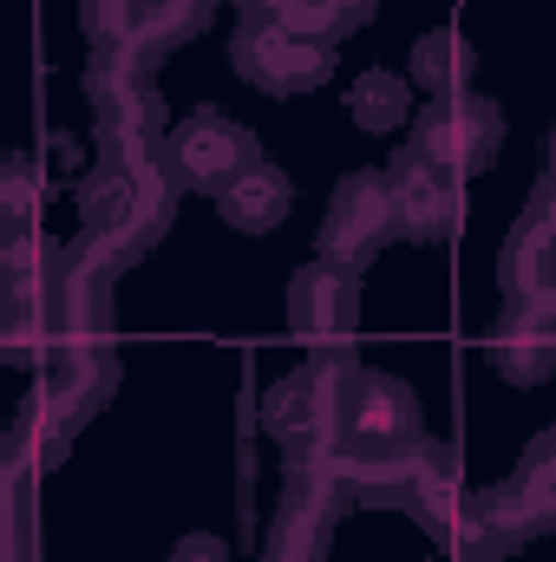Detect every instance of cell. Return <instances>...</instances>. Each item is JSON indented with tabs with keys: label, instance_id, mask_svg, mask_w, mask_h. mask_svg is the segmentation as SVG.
Masks as SVG:
<instances>
[{
	"label": "cell",
	"instance_id": "6da1fadb",
	"mask_svg": "<svg viewBox=\"0 0 556 562\" xmlns=\"http://www.w3.org/2000/svg\"><path fill=\"white\" fill-rule=\"evenodd\" d=\"M177 183L164 170V150H144V157H99L86 177H79V249H66V269L79 276H119L125 262H138L144 249L170 229V210H177Z\"/></svg>",
	"mask_w": 556,
	"mask_h": 562
},
{
	"label": "cell",
	"instance_id": "7a4b0ae2",
	"mask_svg": "<svg viewBox=\"0 0 556 562\" xmlns=\"http://www.w3.org/2000/svg\"><path fill=\"white\" fill-rule=\"evenodd\" d=\"M413 438H425V413H419V393L400 373L354 367L341 380V400H334V451H347V458H400Z\"/></svg>",
	"mask_w": 556,
	"mask_h": 562
},
{
	"label": "cell",
	"instance_id": "3957f363",
	"mask_svg": "<svg viewBox=\"0 0 556 562\" xmlns=\"http://www.w3.org/2000/svg\"><path fill=\"white\" fill-rule=\"evenodd\" d=\"M407 150L425 157L432 170H445L452 183H465V177H478V170L498 164V150H504V112L485 92L425 99L407 119Z\"/></svg>",
	"mask_w": 556,
	"mask_h": 562
},
{
	"label": "cell",
	"instance_id": "277c9868",
	"mask_svg": "<svg viewBox=\"0 0 556 562\" xmlns=\"http://www.w3.org/2000/svg\"><path fill=\"white\" fill-rule=\"evenodd\" d=\"M230 66H236L256 92H269V99H294V92L327 86V72H334V46L288 33V26L269 20L263 7H243L236 26H230Z\"/></svg>",
	"mask_w": 556,
	"mask_h": 562
},
{
	"label": "cell",
	"instance_id": "5b68a950",
	"mask_svg": "<svg viewBox=\"0 0 556 562\" xmlns=\"http://www.w3.org/2000/svg\"><path fill=\"white\" fill-rule=\"evenodd\" d=\"M263 157L256 132L243 119H230L223 105H197L184 119L164 125V170L177 190H197V196H216L230 177H243L249 164Z\"/></svg>",
	"mask_w": 556,
	"mask_h": 562
},
{
	"label": "cell",
	"instance_id": "8992f818",
	"mask_svg": "<svg viewBox=\"0 0 556 562\" xmlns=\"http://www.w3.org/2000/svg\"><path fill=\"white\" fill-rule=\"evenodd\" d=\"M288 327L308 340L314 360H341L354 367V334H360V276L334 269V262H301L288 276Z\"/></svg>",
	"mask_w": 556,
	"mask_h": 562
},
{
	"label": "cell",
	"instance_id": "52a82bcc",
	"mask_svg": "<svg viewBox=\"0 0 556 562\" xmlns=\"http://www.w3.org/2000/svg\"><path fill=\"white\" fill-rule=\"evenodd\" d=\"M393 236H400V229H393L387 177H380L374 164L347 170V177L334 183V196H327V216H321V262H334V269L360 276V269H367Z\"/></svg>",
	"mask_w": 556,
	"mask_h": 562
},
{
	"label": "cell",
	"instance_id": "ba28073f",
	"mask_svg": "<svg viewBox=\"0 0 556 562\" xmlns=\"http://www.w3.org/2000/svg\"><path fill=\"white\" fill-rule=\"evenodd\" d=\"M354 367H360V360H354ZM354 367L308 353L294 373H281L276 386H269V400H263V431L276 438L288 458L334 445V400H341V380H347Z\"/></svg>",
	"mask_w": 556,
	"mask_h": 562
},
{
	"label": "cell",
	"instance_id": "9c48e42d",
	"mask_svg": "<svg viewBox=\"0 0 556 562\" xmlns=\"http://www.w3.org/2000/svg\"><path fill=\"white\" fill-rule=\"evenodd\" d=\"M380 177H387V196H393V229H400L407 243H445V236H458L465 196H458V183H452L445 170H432L425 157H413V150L400 144Z\"/></svg>",
	"mask_w": 556,
	"mask_h": 562
},
{
	"label": "cell",
	"instance_id": "30bf717a",
	"mask_svg": "<svg viewBox=\"0 0 556 562\" xmlns=\"http://www.w3.org/2000/svg\"><path fill=\"white\" fill-rule=\"evenodd\" d=\"M478 504H485V517H491L518 550L537 543L556 524V431H544V438L524 451V464H518L504 484L478 491Z\"/></svg>",
	"mask_w": 556,
	"mask_h": 562
},
{
	"label": "cell",
	"instance_id": "8fae6325",
	"mask_svg": "<svg viewBox=\"0 0 556 562\" xmlns=\"http://www.w3.org/2000/svg\"><path fill=\"white\" fill-rule=\"evenodd\" d=\"M498 281H504V301H544V294H556V190H551V177L531 190L518 229L504 236Z\"/></svg>",
	"mask_w": 556,
	"mask_h": 562
},
{
	"label": "cell",
	"instance_id": "7c38bea8",
	"mask_svg": "<svg viewBox=\"0 0 556 562\" xmlns=\"http://www.w3.org/2000/svg\"><path fill=\"white\" fill-rule=\"evenodd\" d=\"M112 327V321H105ZM105 327H86V334H73L53 360H46V400L66 413V419H92L105 400H112V386H119V353H112V340H105Z\"/></svg>",
	"mask_w": 556,
	"mask_h": 562
},
{
	"label": "cell",
	"instance_id": "4fadbf2b",
	"mask_svg": "<svg viewBox=\"0 0 556 562\" xmlns=\"http://www.w3.org/2000/svg\"><path fill=\"white\" fill-rule=\"evenodd\" d=\"M491 367L504 386H544L556 373V294L544 301H504V321L491 327Z\"/></svg>",
	"mask_w": 556,
	"mask_h": 562
},
{
	"label": "cell",
	"instance_id": "5bb4252c",
	"mask_svg": "<svg viewBox=\"0 0 556 562\" xmlns=\"http://www.w3.org/2000/svg\"><path fill=\"white\" fill-rule=\"evenodd\" d=\"M288 210H294V177L269 164V157H256L243 177H230L223 190H216V216L236 229V236H269L288 223Z\"/></svg>",
	"mask_w": 556,
	"mask_h": 562
},
{
	"label": "cell",
	"instance_id": "9a60e30c",
	"mask_svg": "<svg viewBox=\"0 0 556 562\" xmlns=\"http://www.w3.org/2000/svg\"><path fill=\"white\" fill-rule=\"evenodd\" d=\"M471 72H478V46H471L458 26H432V33H419L413 53H407V86H419L425 99L471 92Z\"/></svg>",
	"mask_w": 556,
	"mask_h": 562
},
{
	"label": "cell",
	"instance_id": "2e32d148",
	"mask_svg": "<svg viewBox=\"0 0 556 562\" xmlns=\"http://www.w3.org/2000/svg\"><path fill=\"white\" fill-rule=\"evenodd\" d=\"M243 7H263V13L281 20L288 33L321 40V46H341L347 33H360V26L380 13V0H243Z\"/></svg>",
	"mask_w": 556,
	"mask_h": 562
},
{
	"label": "cell",
	"instance_id": "e0dca14e",
	"mask_svg": "<svg viewBox=\"0 0 556 562\" xmlns=\"http://www.w3.org/2000/svg\"><path fill=\"white\" fill-rule=\"evenodd\" d=\"M66 281V249L46 229H0V294H46Z\"/></svg>",
	"mask_w": 556,
	"mask_h": 562
},
{
	"label": "cell",
	"instance_id": "ac0fdd59",
	"mask_svg": "<svg viewBox=\"0 0 556 562\" xmlns=\"http://www.w3.org/2000/svg\"><path fill=\"white\" fill-rule=\"evenodd\" d=\"M347 119H354L360 132H374V138L407 132V119H413V86H407V72L367 66V72L347 86Z\"/></svg>",
	"mask_w": 556,
	"mask_h": 562
},
{
	"label": "cell",
	"instance_id": "d6986e66",
	"mask_svg": "<svg viewBox=\"0 0 556 562\" xmlns=\"http://www.w3.org/2000/svg\"><path fill=\"white\" fill-rule=\"evenodd\" d=\"M40 210H46V170L26 150H7L0 157V229H40Z\"/></svg>",
	"mask_w": 556,
	"mask_h": 562
},
{
	"label": "cell",
	"instance_id": "ffe728a7",
	"mask_svg": "<svg viewBox=\"0 0 556 562\" xmlns=\"http://www.w3.org/2000/svg\"><path fill=\"white\" fill-rule=\"evenodd\" d=\"M79 20H86L92 46H119L125 53V40L138 26V0H79Z\"/></svg>",
	"mask_w": 556,
	"mask_h": 562
},
{
	"label": "cell",
	"instance_id": "44dd1931",
	"mask_svg": "<svg viewBox=\"0 0 556 562\" xmlns=\"http://www.w3.org/2000/svg\"><path fill=\"white\" fill-rule=\"evenodd\" d=\"M0 562H40V550H33V524L0 517Z\"/></svg>",
	"mask_w": 556,
	"mask_h": 562
},
{
	"label": "cell",
	"instance_id": "7402d4cb",
	"mask_svg": "<svg viewBox=\"0 0 556 562\" xmlns=\"http://www.w3.org/2000/svg\"><path fill=\"white\" fill-rule=\"evenodd\" d=\"M164 562H230V543H223V537H210V530H197V537H184Z\"/></svg>",
	"mask_w": 556,
	"mask_h": 562
},
{
	"label": "cell",
	"instance_id": "603a6c76",
	"mask_svg": "<svg viewBox=\"0 0 556 562\" xmlns=\"http://www.w3.org/2000/svg\"><path fill=\"white\" fill-rule=\"evenodd\" d=\"M269 562H327V550H269Z\"/></svg>",
	"mask_w": 556,
	"mask_h": 562
},
{
	"label": "cell",
	"instance_id": "cb8c5ba5",
	"mask_svg": "<svg viewBox=\"0 0 556 562\" xmlns=\"http://www.w3.org/2000/svg\"><path fill=\"white\" fill-rule=\"evenodd\" d=\"M425 562H445V557H425Z\"/></svg>",
	"mask_w": 556,
	"mask_h": 562
},
{
	"label": "cell",
	"instance_id": "d4e9b609",
	"mask_svg": "<svg viewBox=\"0 0 556 562\" xmlns=\"http://www.w3.org/2000/svg\"><path fill=\"white\" fill-rule=\"evenodd\" d=\"M138 7H144V0H138Z\"/></svg>",
	"mask_w": 556,
	"mask_h": 562
}]
</instances>
